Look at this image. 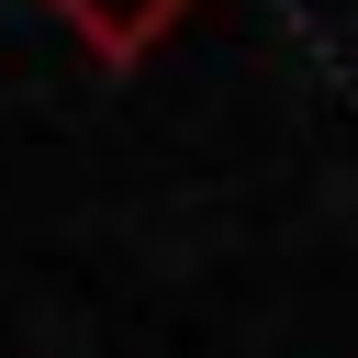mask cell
<instances>
[{"label":"cell","mask_w":358,"mask_h":358,"mask_svg":"<svg viewBox=\"0 0 358 358\" xmlns=\"http://www.w3.org/2000/svg\"><path fill=\"white\" fill-rule=\"evenodd\" d=\"M45 11H56L101 67H145V56L190 22V0H45Z\"/></svg>","instance_id":"obj_1"}]
</instances>
